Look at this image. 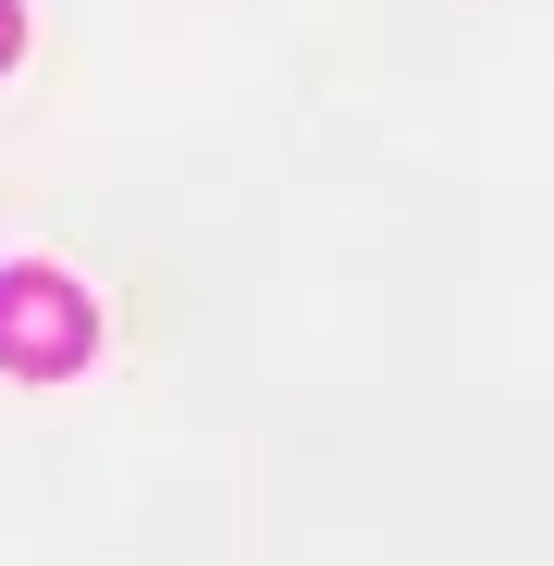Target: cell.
I'll use <instances>...</instances> for the list:
<instances>
[{
  "label": "cell",
  "instance_id": "6da1fadb",
  "mask_svg": "<svg viewBox=\"0 0 554 566\" xmlns=\"http://www.w3.org/2000/svg\"><path fill=\"white\" fill-rule=\"evenodd\" d=\"M86 345H100V308H86L62 271H0V369H38V382H62Z\"/></svg>",
  "mask_w": 554,
  "mask_h": 566
},
{
  "label": "cell",
  "instance_id": "7a4b0ae2",
  "mask_svg": "<svg viewBox=\"0 0 554 566\" xmlns=\"http://www.w3.org/2000/svg\"><path fill=\"white\" fill-rule=\"evenodd\" d=\"M13 50H25V13H13V0H0V62H13Z\"/></svg>",
  "mask_w": 554,
  "mask_h": 566
}]
</instances>
